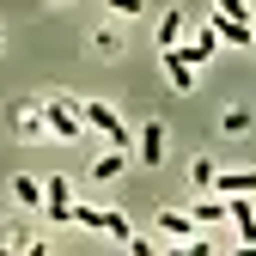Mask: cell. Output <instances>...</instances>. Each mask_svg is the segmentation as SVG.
Wrapping results in <instances>:
<instances>
[{
    "label": "cell",
    "instance_id": "obj_11",
    "mask_svg": "<svg viewBox=\"0 0 256 256\" xmlns=\"http://www.w3.org/2000/svg\"><path fill=\"white\" fill-rule=\"evenodd\" d=\"M196 226H226V196H202L196 202Z\"/></svg>",
    "mask_w": 256,
    "mask_h": 256
},
{
    "label": "cell",
    "instance_id": "obj_12",
    "mask_svg": "<svg viewBox=\"0 0 256 256\" xmlns=\"http://www.w3.org/2000/svg\"><path fill=\"white\" fill-rule=\"evenodd\" d=\"M12 202L18 208H43V183L37 177H12Z\"/></svg>",
    "mask_w": 256,
    "mask_h": 256
},
{
    "label": "cell",
    "instance_id": "obj_10",
    "mask_svg": "<svg viewBox=\"0 0 256 256\" xmlns=\"http://www.w3.org/2000/svg\"><path fill=\"white\" fill-rule=\"evenodd\" d=\"M158 232H171V238H196V214H177V208H165V214H158Z\"/></svg>",
    "mask_w": 256,
    "mask_h": 256
},
{
    "label": "cell",
    "instance_id": "obj_14",
    "mask_svg": "<svg viewBox=\"0 0 256 256\" xmlns=\"http://www.w3.org/2000/svg\"><path fill=\"white\" fill-rule=\"evenodd\" d=\"M18 134L24 140H43L49 134V128H43V110H18Z\"/></svg>",
    "mask_w": 256,
    "mask_h": 256
},
{
    "label": "cell",
    "instance_id": "obj_3",
    "mask_svg": "<svg viewBox=\"0 0 256 256\" xmlns=\"http://www.w3.org/2000/svg\"><path fill=\"white\" fill-rule=\"evenodd\" d=\"M43 208H49L55 226H74V183L68 177H49L43 183Z\"/></svg>",
    "mask_w": 256,
    "mask_h": 256
},
{
    "label": "cell",
    "instance_id": "obj_9",
    "mask_svg": "<svg viewBox=\"0 0 256 256\" xmlns=\"http://www.w3.org/2000/svg\"><path fill=\"white\" fill-rule=\"evenodd\" d=\"M122 165H128V152H122V146H110L98 165H92V183H116V177H122Z\"/></svg>",
    "mask_w": 256,
    "mask_h": 256
},
{
    "label": "cell",
    "instance_id": "obj_16",
    "mask_svg": "<svg viewBox=\"0 0 256 256\" xmlns=\"http://www.w3.org/2000/svg\"><path fill=\"white\" fill-rule=\"evenodd\" d=\"M214 177H220L214 158H196V165H189V183H196V189H214Z\"/></svg>",
    "mask_w": 256,
    "mask_h": 256
},
{
    "label": "cell",
    "instance_id": "obj_17",
    "mask_svg": "<svg viewBox=\"0 0 256 256\" xmlns=\"http://www.w3.org/2000/svg\"><path fill=\"white\" fill-rule=\"evenodd\" d=\"M92 49H98L104 61H116V55H122V37H116V30H98V37H92Z\"/></svg>",
    "mask_w": 256,
    "mask_h": 256
},
{
    "label": "cell",
    "instance_id": "obj_4",
    "mask_svg": "<svg viewBox=\"0 0 256 256\" xmlns=\"http://www.w3.org/2000/svg\"><path fill=\"white\" fill-rule=\"evenodd\" d=\"M214 37L220 43H256V18H232V12H214Z\"/></svg>",
    "mask_w": 256,
    "mask_h": 256
},
{
    "label": "cell",
    "instance_id": "obj_19",
    "mask_svg": "<svg viewBox=\"0 0 256 256\" xmlns=\"http://www.w3.org/2000/svg\"><path fill=\"white\" fill-rule=\"evenodd\" d=\"M55 6H68V0H55Z\"/></svg>",
    "mask_w": 256,
    "mask_h": 256
},
{
    "label": "cell",
    "instance_id": "obj_13",
    "mask_svg": "<svg viewBox=\"0 0 256 256\" xmlns=\"http://www.w3.org/2000/svg\"><path fill=\"white\" fill-rule=\"evenodd\" d=\"M177 37H183V12H165L158 18V49H177Z\"/></svg>",
    "mask_w": 256,
    "mask_h": 256
},
{
    "label": "cell",
    "instance_id": "obj_15",
    "mask_svg": "<svg viewBox=\"0 0 256 256\" xmlns=\"http://www.w3.org/2000/svg\"><path fill=\"white\" fill-rule=\"evenodd\" d=\"M220 128H226V134H250V110H244V104H232L226 116H220Z\"/></svg>",
    "mask_w": 256,
    "mask_h": 256
},
{
    "label": "cell",
    "instance_id": "obj_18",
    "mask_svg": "<svg viewBox=\"0 0 256 256\" xmlns=\"http://www.w3.org/2000/svg\"><path fill=\"white\" fill-rule=\"evenodd\" d=\"M140 6H146V0H110V12H128V18H134Z\"/></svg>",
    "mask_w": 256,
    "mask_h": 256
},
{
    "label": "cell",
    "instance_id": "obj_8",
    "mask_svg": "<svg viewBox=\"0 0 256 256\" xmlns=\"http://www.w3.org/2000/svg\"><path fill=\"white\" fill-rule=\"evenodd\" d=\"M177 49L189 55V68H202V61H214V49H220V37H214V24H208V30H202L196 43H177Z\"/></svg>",
    "mask_w": 256,
    "mask_h": 256
},
{
    "label": "cell",
    "instance_id": "obj_2",
    "mask_svg": "<svg viewBox=\"0 0 256 256\" xmlns=\"http://www.w3.org/2000/svg\"><path fill=\"white\" fill-rule=\"evenodd\" d=\"M74 110L86 116V128H98L110 146H122V152H128V128H122V116H116L110 104H98V98H92V104H80V98H74Z\"/></svg>",
    "mask_w": 256,
    "mask_h": 256
},
{
    "label": "cell",
    "instance_id": "obj_5",
    "mask_svg": "<svg viewBox=\"0 0 256 256\" xmlns=\"http://www.w3.org/2000/svg\"><path fill=\"white\" fill-rule=\"evenodd\" d=\"M165 80H171V92H196V68H189L183 49H165Z\"/></svg>",
    "mask_w": 256,
    "mask_h": 256
},
{
    "label": "cell",
    "instance_id": "obj_6",
    "mask_svg": "<svg viewBox=\"0 0 256 256\" xmlns=\"http://www.w3.org/2000/svg\"><path fill=\"white\" fill-rule=\"evenodd\" d=\"M140 165H165V122L140 128Z\"/></svg>",
    "mask_w": 256,
    "mask_h": 256
},
{
    "label": "cell",
    "instance_id": "obj_7",
    "mask_svg": "<svg viewBox=\"0 0 256 256\" xmlns=\"http://www.w3.org/2000/svg\"><path fill=\"white\" fill-rule=\"evenodd\" d=\"M214 189L220 196H256V171H220Z\"/></svg>",
    "mask_w": 256,
    "mask_h": 256
},
{
    "label": "cell",
    "instance_id": "obj_1",
    "mask_svg": "<svg viewBox=\"0 0 256 256\" xmlns=\"http://www.w3.org/2000/svg\"><path fill=\"white\" fill-rule=\"evenodd\" d=\"M43 128H49V140H86V116L74 110V98H68V92L43 98Z\"/></svg>",
    "mask_w": 256,
    "mask_h": 256
}]
</instances>
